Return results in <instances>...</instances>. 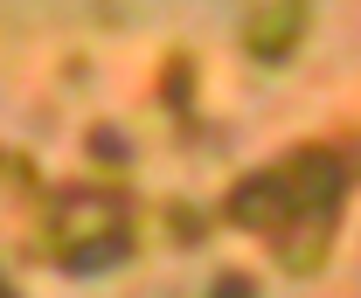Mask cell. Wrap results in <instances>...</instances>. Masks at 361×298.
<instances>
[{
  "mask_svg": "<svg viewBox=\"0 0 361 298\" xmlns=\"http://www.w3.org/2000/svg\"><path fill=\"white\" fill-rule=\"evenodd\" d=\"M56 236H63V256L77 271L118 256L126 250V209H118V194H70L63 215H56Z\"/></svg>",
  "mask_w": 361,
  "mask_h": 298,
  "instance_id": "1",
  "label": "cell"
}]
</instances>
